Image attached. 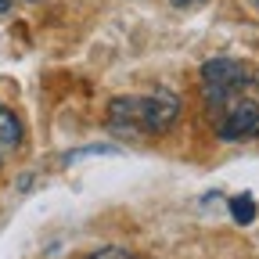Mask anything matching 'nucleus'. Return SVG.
<instances>
[{
  "mask_svg": "<svg viewBox=\"0 0 259 259\" xmlns=\"http://www.w3.org/2000/svg\"><path fill=\"white\" fill-rule=\"evenodd\" d=\"M252 4H255V8H259V0H252Z\"/></svg>",
  "mask_w": 259,
  "mask_h": 259,
  "instance_id": "nucleus-8",
  "label": "nucleus"
},
{
  "mask_svg": "<svg viewBox=\"0 0 259 259\" xmlns=\"http://www.w3.org/2000/svg\"><path fill=\"white\" fill-rule=\"evenodd\" d=\"M8 8H11V0H0V15H8Z\"/></svg>",
  "mask_w": 259,
  "mask_h": 259,
  "instance_id": "nucleus-7",
  "label": "nucleus"
},
{
  "mask_svg": "<svg viewBox=\"0 0 259 259\" xmlns=\"http://www.w3.org/2000/svg\"><path fill=\"white\" fill-rule=\"evenodd\" d=\"M18 144H22V122H18V115H15L11 108L0 105V148L11 151V148H18Z\"/></svg>",
  "mask_w": 259,
  "mask_h": 259,
  "instance_id": "nucleus-3",
  "label": "nucleus"
},
{
  "mask_svg": "<svg viewBox=\"0 0 259 259\" xmlns=\"http://www.w3.org/2000/svg\"><path fill=\"white\" fill-rule=\"evenodd\" d=\"M202 94L220 141L259 137V72L234 58L202 65Z\"/></svg>",
  "mask_w": 259,
  "mask_h": 259,
  "instance_id": "nucleus-1",
  "label": "nucleus"
},
{
  "mask_svg": "<svg viewBox=\"0 0 259 259\" xmlns=\"http://www.w3.org/2000/svg\"><path fill=\"white\" fill-rule=\"evenodd\" d=\"M231 216L241 227H248L255 220V198H252V194H234V198H231Z\"/></svg>",
  "mask_w": 259,
  "mask_h": 259,
  "instance_id": "nucleus-4",
  "label": "nucleus"
},
{
  "mask_svg": "<svg viewBox=\"0 0 259 259\" xmlns=\"http://www.w3.org/2000/svg\"><path fill=\"white\" fill-rule=\"evenodd\" d=\"M177 8H198V4H205V0H173Z\"/></svg>",
  "mask_w": 259,
  "mask_h": 259,
  "instance_id": "nucleus-6",
  "label": "nucleus"
},
{
  "mask_svg": "<svg viewBox=\"0 0 259 259\" xmlns=\"http://www.w3.org/2000/svg\"><path fill=\"white\" fill-rule=\"evenodd\" d=\"M87 259H137L130 248H122V245H105V248H97V252H90Z\"/></svg>",
  "mask_w": 259,
  "mask_h": 259,
  "instance_id": "nucleus-5",
  "label": "nucleus"
},
{
  "mask_svg": "<svg viewBox=\"0 0 259 259\" xmlns=\"http://www.w3.org/2000/svg\"><path fill=\"white\" fill-rule=\"evenodd\" d=\"M180 115V97L173 94H126L108 105V126L134 130V134H162Z\"/></svg>",
  "mask_w": 259,
  "mask_h": 259,
  "instance_id": "nucleus-2",
  "label": "nucleus"
}]
</instances>
